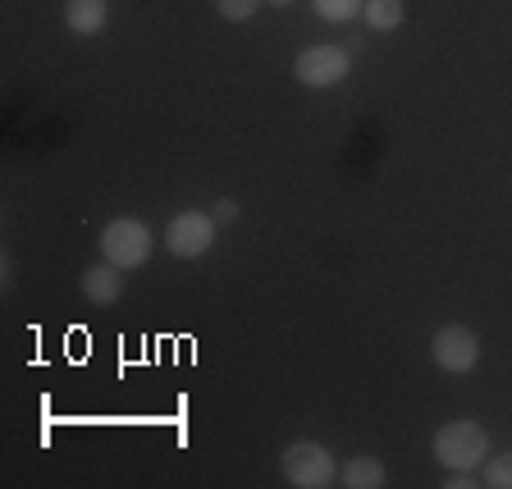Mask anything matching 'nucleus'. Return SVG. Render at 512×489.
<instances>
[{
	"instance_id": "12",
	"label": "nucleus",
	"mask_w": 512,
	"mask_h": 489,
	"mask_svg": "<svg viewBox=\"0 0 512 489\" xmlns=\"http://www.w3.org/2000/svg\"><path fill=\"white\" fill-rule=\"evenodd\" d=\"M311 10H316L325 23H348L366 10V0H311Z\"/></svg>"
},
{
	"instance_id": "8",
	"label": "nucleus",
	"mask_w": 512,
	"mask_h": 489,
	"mask_svg": "<svg viewBox=\"0 0 512 489\" xmlns=\"http://www.w3.org/2000/svg\"><path fill=\"white\" fill-rule=\"evenodd\" d=\"M110 19V0H64V23L78 37H96Z\"/></svg>"
},
{
	"instance_id": "7",
	"label": "nucleus",
	"mask_w": 512,
	"mask_h": 489,
	"mask_svg": "<svg viewBox=\"0 0 512 489\" xmlns=\"http://www.w3.org/2000/svg\"><path fill=\"white\" fill-rule=\"evenodd\" d=\"M83 293L96 302V307H110V302H119V293H124V270L110 266V261H101V266H87L83 270Z\"/></svg>"
},
{
	"instance_id": "10",
	"label": "nucleus",
	"mask_w": 512,
	"mask_h": 489,
	"mask_svg": "<svg viewBox=\"0 0 512 489\" xmlns=\"http://www.w3.org/2000/svg\"><path fill=\"white\" fill-rule=\"evenodd\" d=\"M366 23H371V32H394V28H403V19H407V5L403 0H366Z\"/></svg>"
},
{
	"instance_id": "15",
	"label": "nucleus",
	"mask_w": 512,
	"mask_h": 489,
	"mask_svg": "<svg viewBox=\"0 0 512 489\" xmlns=\"http://www.w3.org/2000/svg\"><path fill=\"white\" fill-rule=\"evenodd\" d=\"M266 5H275V10H284V5H293V0H266Z\"/></svg>"
},
{
	"instance_id": "6",
	"label": "nucleus",
	"mask_w": 512,
	"mask_h": 489,
	"mask_svg": "<svg viewBox=\"0 0 512 489\" xmlns=\"http://www.w3.org/2000/svg\"><path fill=\"white\" fill-rule=\"evenodd\" d=\"M430 357H435L439 371L448 375H467L480 362V339L467 325H439L435 339H430Z\"/></svg>"
},
{
	"instance_id": "11",
	"label": "nucleus",
	"mask_w": 512,
	"mask_h": 489,
	"mask_svg": "<svg viewBox=\"0 0 512 489\" xmlns=\"http://www.w3.org/2000/svg\"><path fill=\"white\" fill-rule=\"evenodd\" d=\"M480 485L512 489V448H508V453H494V458H485V467H480Z\"/></svg>"
},
{
	"instance_id": "9",
	"label": "nucleus",
	"mask_w": 512,
	"mask_h": 489,
	"mask_svg": "<svg viewBox=\"0 0 512 489\" xmlns=\"http://www.w3.org/2000/svg\"><path fill=\"white\" fill-rule=\"evenodd\" d=\"M339 480L348 489H380L389 476H384V462L380 458H348L339 467Z\"/></svg>"
},
{
	"instance_id": "1",
	"label": "nucleus",
	"mask_w": 512,
	"mask_h": 489,
	"mask_svg": "<svg viewBox=\"0 0 512 489\" xmlns=\"http://www.w3.org/2000/svg\"><path fill=\"white\" fill-rule=\"evenodd\" d=\"M439 467L448 471H476L490 458V435L480 421H448V426L435 430V444H430Z\"/></svg>"
},
{
	"instance_id": "2",
	"label": "nucleus",
	"mask_w": 512,
	"mask_h": 489,
	"mask_svg": "<svg viewBox=\"0 0 512 489\" xmlns=\"http://www.w3.org/2000/svg\"><path fill=\"white\" fill-rule=\"evenodd\" d=\"M279 471L293 489H325L334 485V453L316 439H298V444L284 448V458H279Z\"/></svg>"
},
{
	"instance_id": "4",
	"label": "nucleus",
	"mask_w": 512,
	"mask_h": 489,
	"mask_svg": "<svg viewBox=\"0 0 512 489\" xmlns=\"http://www.w3.org/2000/svg\"><path fill=\"white\" fill-rule=\"evenodd\" d=\"M215 229L220 224H215L211 211H179L165 224V247L179 261H197V256H206L215 247Z\"/></svg>"
},
{
	"instance_id": "5",
	"label": "nucleus",
	"mask_w": 512,
	"mask_h": 489,
	"mask_svg": "<svg viewBox=\"0 0 512 489\" xmlns=\"http://www.w3.org/2000/svg\"><path fill=\"white\" fill-rule=\"evenodd\" d=\"M293 74H298L302 87H316V92L320 87H339L343 78L352 74V55L334 42L307 46V51H298V60H293Z\"/></svg>"
},
{
	"instance_id": "3",
	"label": "nucleus",
	"mask_w": 512,
	"mask_h": 489,
	"mask_svg": "<svg viewBox=\"0 0 512 489\" xmlns=\"http://www.w3.org/2000/svg\"><path fill=\"white\" fill-rule=\"evenodd\" d=\"M101 256H106L110 266L119 270H138L151 261V229L133 215H119L101 229Z\"/></svg>"
},
{
	"instance_id": "14",
	"label": "nucleus",
	"mask_w": 512,
	"mask_h": 489,
	"mask_svg": "<svg viewBox=\"0 0 512 489\" xmlns=\"http://www.w3.org/2000/svg\"><path fill=\"white\" fill-rule=\"evenodd\" d=\"M211 215H215V224H234L238 220V202L234 197H220V202L211 206Z\"/></svg>"
},
{
	"instance_id": "13",
	"label": "nucleus",
	"mask_w": 512,
	"mask_h": 489,
	"mask_svg": "<svg viewBox=\"0 0 512 489\" xmlns=\"http://www.w3.org/2000/svg\"><path fill=\"white\" fill-rule=\"evenodd\" d=\"M261 5H266V0H215V10H220L229 23H247Z\"/></svg>"
}]
</instances>
